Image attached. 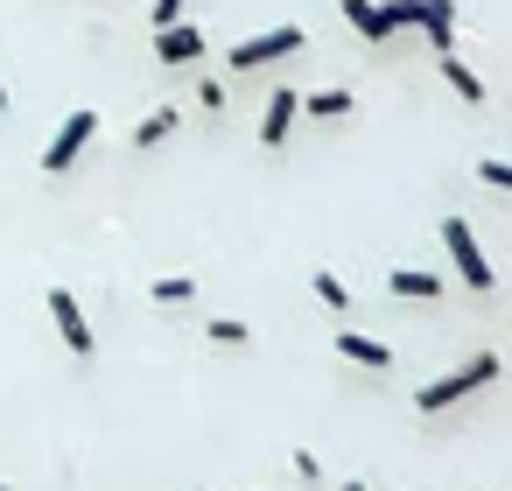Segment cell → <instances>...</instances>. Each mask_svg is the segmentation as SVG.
<instances>
[{"mask_svg":"<svg viewBox=\"0 0 512 491\" xmlns=\"http://www.w3.org/2000/svg\"><path fill=\"white\" fill-rule=\"evenodd\" d=\"M491 379H498V351H470V365H456V372H442V379L414 386V414H442V407L470 400V393H477V386H491Z\"/></svg>","mask_w":512,"mask_h":491,"instance_id":"cell-1","label":"cell"},{"mask_svg":"<svg viewBox=\"0 0 512 491\" xmlns=\"http://www.w3.org/2000/svg\"><path fill=\"white\" fill-rule=\"evenodd\" d=\"M442 253H449V267L484 295L498 274H491V260H484V246H477V232H470V218H442Z\"/></svg>","mask_w":512,"mask_h":491,"instance_id":"cell-2","label":"cell"},{"mask_svg":"<svg viewBox=\"0 0 512 491\" xmlns=\"http://www.w3.org/2000/svg\"><path fill=\"white\" fill-rule=\"evenodd\" d=\"M288 50H309V36L295 29V22H281V29H260V36H246L239 50H232V71L246 78V71H267V64H281Z\"/></svg>","mask_w":512,"mask_h":491,"instance_id":"cell-3","label":"cell"},{"mask_svg":"<svg viewBox=\"0 0 512 491\" xmlns=\"http://www.w3.org/2000/svg\"><path fill=\"white\" fill-rule=\"evenodd\" d=\"M92 134H99V113H92V106L64 113V127H57V134H50V148H43V169H50V176L78 169V155L92 148Z\"/></svg>","mask_w":512,"mask_h":491,"instance_id":"cell-4","label":"cell"},{"mask_svg":"<svg viewBox=\"0 0 512 491\" xmlns=\"http://www.w3.org/2000/svg\"><path fill=\"white\" fill-rule=\"evenodd\" d=\"M204 57V29L197 22H169V29H155V64L162 71H190Z\"/></svg>","mask_w":512,"mask_h":491,"instance_id":"cell-5","label":"cell"},{"mask_svg":"<svg viewBox=\"0 0 512 491\" xmlns=\"http://www.w3.org/2000/svg\"><path fill=\"white\" fill-rule=\"evenodd\" d=\"M50 323H57V337H64V351H78V358H92V323H85V309H78V295L71 288H50Z\"/></svg>","mask_w":512,"mask_h":491,"instance_id":"cell-6","label":"cell"},{"mask_svg":"<svg viewBox=\"0 0 512 491\" xmlns=\"http://www.w3.org/2000/svg\"><path fill=\"white\" fill-rule=\"evenodd\" d=\"M295 113H302V92H274L267 113H260V148H281L288 127H295Z\"/></svg>","mask_w":512,"mask_h":491,"instance_id":"cell-7","label":"cell"},{"mask_svg":"<svg viewBox=\"0 0 512 491\" xmlns=\"http://www.w3.org/2000/svg\"><path fill=\"white\" fill-rule=\"evenodd\" d=\"M337 351H344L351 365H365V372H386V365H393V351H386L379 337H365V330H337Z\"/></svg>","mask_w":512,"mask_h":491,"instance_id":"cell-8","label":"cell"},{"mask_svg":"<svg viewBox=\"0 0 512 491\" xmlns=\"http://www.w3.org/2000/svg\"><path fill=\"white\" fill-rule=\"evenodd\" d=\"M421 36H428V50H456V8L449 0H421Z\"/></svg>","mask_w":512,"mask_h":491,"instance_id":"cell-9","label":"cell"},{"mask_svg":"<svg viewBox=\"0 0 512 491\" xmlns=\"http://www.w3.org/2000/svg\"><path fill=\"white\" fill-rule=\"evenodd\" d=\"M442 78H449V92H456L463 106H484V78H477V71H470L456 50H442Z\"/></svg>","mask_w":512,"mask_h":491,"instance_id":"cell-10","label":"cell"},{"mask_svg":"<svg viewBox=\"0 0 512 491\" xmlns=\"http://www.w3.org/2000/svg\"><path fill=\"white\" fill-rule=\"evenodd\" d=\"M386 288H393L400 302H435V295H442V281H435V274H421V267H393V274H386Z\"/></svg>","mask_w":512,"mask_h":491,"instance_id":"cell-11","label":"cell"},{"mask_svg":"<svg viewBox=\"0 0 512 491\" xmlns=\"http://www.w3.org/2000/svg\"><path fill=\"white\" fill-rule=\"evenodd\" d=\"M337 8H344V22H351L365 43H393V36H386V22H379V0H337Z\"/></svg>","mask_w":512,"mask_h":491,"instance_id":"cell-12","label":"cell"},{"mask_svg":"<svg viewBox=\"0 0 512 491\" xmlns=\"http://www.w3.org/2000/svg\"><path fill=\"white\" fill-rule=\"evenodd\" d=\"M302 113H309V120H344V113H358V99L330 85V92H309V99H302Z\"/></svg>","mask_w":512,"mask_h":491,"instance_id":"cell-13","label":"cell"},{"mask_svg":"<svg viewBox=\"0 0 512 491\" xmlns=\"http://www.w3.org/2000/svg\"><path fill=\"white\" fill-rule=\"evenodd\" d=\"M176 120H183V113H176V106H155V113H148V120H141V127H134V148H162V141H169V134H176Z\"/></svg>","mask_w":512,"mask_h":491,"instance_id":"cell-14","label":"cell"},{"mask_svg":"<svg viewBox=\"0 0 512 491\" xmlns=\"http://www.w3.org/2000/svg\"><path fill=\"white\" fill-rule=\"evenodd\" d=\"M379 22H386V36H400V29H421V0H386V8H379Z\"/></svg>","mask_w":512,"mask_h":491,"instance_id":"cell-15","label":"cell"},{"mask_svg":"<svg viewBox=\"0 0 512 491\" xmlns=\"http://www.w3.org/2000/svg\"><path fill=\"white\" fill-rule=\"evenodd\" d=\"M148 295H155L162 309H176V302H190V295H197V281H190V274H162V281H155Z\"/></svg>","mask_w":512,"mask_h":491,"instance_id":"cell-16","label":"cell"},{"mask_svg":"<svg viewBox=\"0 0 512 491\" xmlns=\"http://www.w3.org/2000/svg\"><path fill=\"white\" fill-rule=\"evenodd\" d=\"M204 337H211V344H225V351H239V344H253V330H246L239 316H218V323H204Z\"/></svg>","mask_w":512,"mask_h":491,"instance_id":"cell-17","label":"cell"},{"mask_svg":"<svg viewBox=\"0 0 512 491\" xmlns=\"http://www.w3.org/2000/svg\"><path fill=\"white\" fill-rule=\"evenodd\" d=\"M309 288H316V302H323V309H351V288H344L337 274H309Z\"/></svg>","mask_w":512,"mask_h":491,"instance_id":"cell-18","label":"cell"},{"mask_svg":"<svg viewBox=\"0 0 512 491\" xmlns=\"http://www.w3.org/2000/svg\"><path fill=\"white\" fill-rule=\"evenodd\" d=\"M477 176H484L491 190H512V162H477Z\"/></svg>","mask_w":512,"mask_h":491,"instance_id":"cell-19","label":"cell"},{"mask_svg":"<svg viewBox=\"0 0 512 491\" xmlns=\"http://www.w3.org/2000/svg\"><path fill=\"white\" fill-rule=\"evenodd\" d=\"M183 8H190V0H155V29H169V22H183Z\"/></svg>","mask_w":512,"mask_h":491,"instance_id":"cell-20","label":"cell"},{"mask_svg":"<svg viewBox=\"0 0 512 491\" xmlns=\"http://www.w3.org/2000/svg\"><path fill=\"white\" fill-rule=\"evenodd\" d=\"M0 113H8V78H0Z\"/></svg>","mask_w":512,"mask_h":491,"instance_id":"cell-21","label":"cell"},{"mask_svg":"<svg viewBox=\"0 0 512 491\" xmlns=\"http://www.w3.org/2000/svg\"><path fill=\"white\" fill-rule=\"evenodd\" d=\"M344 491H365V484H358V477H351V484H344Z\"/></svg>","mask_w":512,"mask_h":491,"instance_id":"cell-22","label":"cell"},{"mask_svg":"<svg viewBox=\"0 0 512 491\" xmlns=\"http://www.w3.org/2000/svg\"><path fill=\"white\" fill-rule=\"evenodd\" d=\"M0 491H15V484H0Z\"/></svg>","mask_w":512,"mask_h":491,"instance_id":"cell-23","label":"cell"}]
</instances>
